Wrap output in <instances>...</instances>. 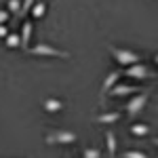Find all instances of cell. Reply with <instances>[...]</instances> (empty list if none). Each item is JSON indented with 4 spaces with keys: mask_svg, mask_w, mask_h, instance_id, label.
I'll list each match as a JSON object with an SVG mask.
<instances>
[{
    "mask_svg": "<svg viewBox=\"0 0 158 158\" xmlns=\"http://www.w3.org/2000/svg\"><path fill=\"white\" fill-rule=\"evenodd\" d=\"M148 101H150V89H148V91H139V93L131 95V97L127 99V103H124V114H127L131 120H135V118L146 110Z\"/></svg>",
    "mask_w": 158,
    "mask_h": 158,
    "instance_id": "cell-1",
    "label": "cell"
},
{
    "mask_svg": "<svg viewBox=\"0 0 158 158\" xmlns=\"http://www.w3.org/2000/svg\"><path fill=\"white\" fill-rule=\"evenodd\" d=\"M108 53L112 55V59L116 61L118 65H122V68H127L131 63H137V61H143V57L133 49H120V47L108 44Z\"/></svg>",
    "mask_w": 158,
    "mask_h": 158,
    "instance_id": "cell-2",
    "label": "cell"
},
{
    "mask_svg": "<svg viewBox=\"0 0 158 158\" xmlns=\"http://www.w3.org/2000/svg\"><path fill=\"white\" fill-rule=\"evenodd\" d=\"M122 76L124 78H131V80H150L154 72L150 70V65L143 63V61H137V63H131V65H127V68H122L120 70Z\"/></svg>",
    "mask_w": 158,
    "mask_h": 158,
    "instance_id": "cell-3",
    "label": "cell"
},
{
    "mask_svg": "<svg viewBox=\"0 0 158 158\" xmlns=\"http://www.w3.org/2000/svg\"><path fill=\"white\" fill-rule=\"evenodd\" d=\"M27 53L34 55V57H57V59H70V53H68V51H61V49H57V47L44 44V42H40V44H36V47H30Z\"/></svg>",
    "mask_w": 158,
    "mask_h": 158,
    "instance_id": "cell-4",
    "label": "cell"
},
{
    "mask_svg": "<svg viewBox=\"0 0 158 158\" xmlns=\"http://www.w3.org/2000/svg\"><path fill=\"white\" fill-rule=\"evenodd\" d=\"M76 139H78V135L74 131H51L44 137V143H49V146H70Z\"/></svg>",
    "mask_w": 158,
    "mask_h": 158,
    "instance_id": "cell-5",
    "label": "cell"
},
{
    "mask_svg": "<svg viewBox=\"0 0 158 158\" xmlns=\"http://www.w3.org/2000/svg\"><path fill=\"white\" fill-rule=\"evenodd\" d=\"M141 89L135 85H127V82H116V85L112 86L108 91V97H131V95H135V93H139Z\"/></svg>",
    "mask_w": 158,
    "mask_h": 158,
    "instance_id": "cell-6",
    "label": "cell"
},
{
    "mask_svg": "<svg viewBox=\"0 0 158 158\" xmlns=\"http://www.w3.org/2000/svg\"><path fill=\"white\" fill-rule=\"evenodd\" d=\"M122 78V72L120 70H114V72H110L106 78H103V82H101V101L106 99V95H108V91L112 89V86L116 85L118 80Z\"/></svg>",
    "mask_w": 158,
    "mask_h": 158,
    "instance_id": "cell-7",
    "label": "cell"
},
{
    "mask_svg": "<svg viewBox=\"0 0 158 158\" xmlns=\"http://www.w3.org/2000/svg\"><path fill=\"white\" fill-rule=\"evenodd\" d=\"M32 30H34V25H32V21L30 19H25L23 23H21V34H19V38H21V49H30V40H32Z\"/></svg>",
    "mask_w": 158,
    "mask_h": 158,
    "instance_id": "cell-8",
    "label": "cell"
},
{
    "mask_svg": "<svg viewBox=\"0 0 158 158\" xmlns=\"http://www.w3.org/2000/svg\"><path fill=\"white\" fill-rule=\"evenodd\" d=\"M42 108H44V112H49V114H57V112H61V110L65 108V103H63L61 99L49 97V99L42 101Z\"/></svg>",
    "mask_w": 158,
    "mask_h": 158,
    "instance_id": "cell-9",
    "label": "cell"
},
{
    "mask_svg": "<svg viewBox=\"0 0 158 158\" xmlns=\"http://www.w3.org/2000/svg\"><path fill=\"white\" fill-rule=\"evenodd\" d=\"M116 150H118V141H116L114 131H106V152H108V158H116Z\"/></svg>",
    "mask_w": 158,
    "mask_h": 158,
    "instance_id": "cell-10",
    "label": "cell"
},
{
    "mask_svg": "<svg viewBox=\"0 0 158 158\" xmlns=\"http://www.w3.org/2000/svg\"><path fill=\"white\" fill-rule=\"evenodd\" d=\"M120 118H122L120 112H108V114L95 116V122H99V124H114V122H118Z\"/></svg>",
    "mask_w": 158,
    "mask_h": 158,
    "instance_id": "cell-11",
    "label": "cell"
},
{
    "mask_svg": "<svg viewBox=\"0 0 158 158\" xmlns=\"http://www.w3.org/2000/svg\"><path fill=\"white\" fill-rule=\"evenodd\" d=\"M129 131H131L133 137H146V135H150V127L143 124V122H133Z\"/></svg>",
    "mask_w": 158,
    "mask_h": 158,
    "instance_id": "cell-12",
    "label": "cell"
},
{
    "mask_svg": "<svg viewBox=\"0 0 158 158\" xmlns=\"http://www.w3.org/2000/svg\"><path fill=\"white\" fill-rule=\"evenodd\" d=\"M30 13H32V17H34V19H42V17H44V13H47V2H44V0H36Z\"/></svg>",
    "mask_w": 158,
    "mask_h": 158,
    "instance_id": "cell-13",
    "label": "cell"
},
{
    "mask_svg": "<svg viewBox=\"0 0 158 158\" xmlns=\"http://www.w3.org/2000/svg\"><path fill=\"white\" fill-rule=\"evenodd\" d=\"M4 47H6V49H19V47H21V38H19V34L9 32L6 38H4Z\"/></svg>",
    "mask_w": 158,
    "mask_h": 158,
    "instance_id": "cell-14",
    "label": "cell"
},
{
    "mask_svg": "<svg viewBox=\"0 0 158 158\" xmlns=\"http://www.w3.org/2000/svg\"><path fill=\"white\" fill-rule=\"evenodd\" d=\"M101 156H103L101 148L91 146V148H85V150H82V158H101Z\"/></svg>",
    "mask_w": 158,
    "mask_h": 158,
    "instance_id": "cell-15",
    "label": "cell"
},
{
    "mask_svg": "<svg viewBox=\"0 0 158 158\" xmlns=\"http://www.w3.org/2000/svg\"><path fill=\"white\" fill-rule=\"evenodd\" d=\"M34 2H36V0H21V9H19V15H17V17H19V19H23L25 15L32 11Z\"/></svg>",
    "mask_w": 158,
    "mask_h": 158,
    "instance_id": "cell-16",
    "label": "cell"
},
{
    "mask_svg": "<svg viewBox=\"0 0 158 158\" xmlns=\"http://www.w3.org/2000/svg\"><path fill=\"white\" fill-rule=\"evenodd\" d=\"M120 158H150L146 152H141V150H127V152H122Z\"/></svg>",
    "mask_w": 158,
    "mask_h": 158,
    "instance_id": "cell-17",
    "label": "cell"
},
{
    "mask_svg": "<svg viewBox=\"0 0 158 158\" xmlns=\"http://www.w3.org/2000/svg\"><path fill=\"white\" fill-rule=\"evenodd\" d=\"M19 9H21V0H6V11L19 15Z\"/></svg>",
    "mask_w": 158,
    "mask_h": 158,
    "instance_id": "cell-18",
    "label": "cell"
},
{
    "mask_svg": "<svg viewBox=\"0 0 158 158\" xmlns=\"http://www.w3.org/2000/svg\"><path fill=\"white\" fill-rule=\"evenodd\" d=\"M9 17H11V13H9V11H0V23H6Z\"/></svg>",
    "mask_w": 158,
    "mask_h": 158,
    "instance_id": "cell-19",
    "label": "cell"
},
{
    "mask_svg": "<svg viewBox=\"0 0 158 158\" xmlns=\"http://www.w3.org/2000/svg\"><path fill=\"white\" fill-rule=\"evenodd\" d=\"M6 34H9V27H6V23H0V38H6Z\"/></svg>",
    "mask_w": 158,
    "mask_h": 158,
    "instance_id": "cell-20",
    "label": "cell"
},
{
    "mask_svg": "<svg viewBox=\"0 0 158 158\" xmlns=\"http://www.w3.org/2000/svg\"><path fill=\"white\" fill-rule=\"evenodd\" d=\"M152 143H154V146L158 148V137H152Z\"/></svg>",
    "mask_w": 158,
    "mask_h": 158,
    "instance_id": "cell-21",
    "label": "cell"
},
{
    "mask_svg": "<svg viewBox=\"0 0 158 158\" xmlns=\"http://www.w3.org/2000/svg\"><path fill=\"white\" fill-rule=\"evenodd\" d=\"M154 63H156V65H158V53H156V55H154Z\"/></svg>",
    "mask_w": 158,
    "mask_h": 158,
    "instance_id": "cell-22",
    "label": "cell"
}]
</instances>
